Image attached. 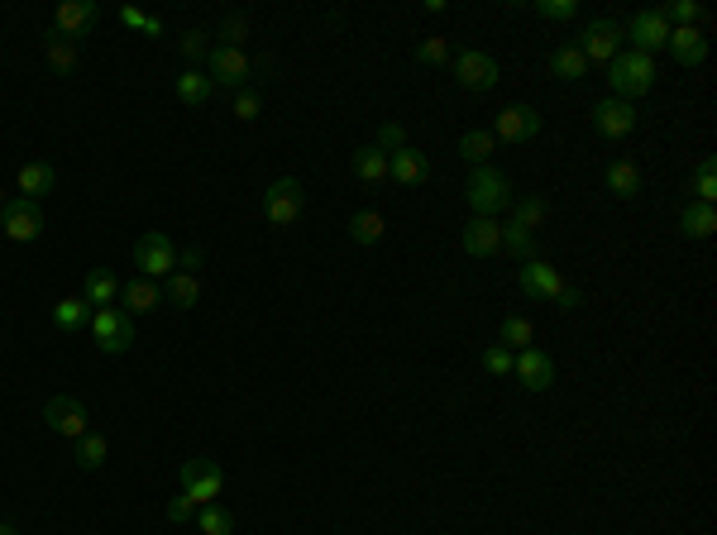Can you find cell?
Wrapping results in <instances>:
<instances>
[{
    "label": "cell",
    "mask_w": 717,
    "mask_h": 535,
    "mask_svg": "<svg viewBox=\"0 0 717 535\" xmlns=\"http://www.w3.org/2000/svg\"><path fill=\"white\" fill-rule=\"evenodd\" d=\"M82 297L91 301V311H106V306H115V297H120V278H115L110 268H91L87 282H82Z\"/></svg>",
    "instance_id": "cb8c5ba5"
},
{
    "label": "cell",
    "mask_w": 717,
    "mask_h": 535,
    "mask_svg": "<svg viewBox=\"0 0 717 535\" xmlns=\"http://www.w3.org/2000/svg\"><path fill=\"white\" fill-rule=\"evenodd\" d=\"M120 24H125V29H139V34H149V39L163 34V20H158V15H144L139 5H120Z\"/></svg>",
    "instance_id": "b9f144b4"
},
{
    "label": "cell",
    "mask_w": 717,
    "mask_h": 535,
    "mask_svg": "<svg viewBox=\"0 0 717 535\" xmlns=\"http://www.w3.org/2000/svg\"><path fill=\"white\" fill-rule=\"evenodd\" d=\"M545 196H522V201H512V225H522V230H541V220H545Z\"/></svg>",
    "instance_id": "d590c367"
},
{
    "label": "cell",
    "mask_w": 717,
    "mask_h": 535,
    "mask_svg": "<svg viewBox=\"0 0 717 535\" xmlns=\"http://www.w3.org/2000/svg\"><path fill=\"white\" fill-rule=\"evenodd\" d=\"M541 110L536 106H507L498 115V129H488L493 134V144H531L536 134H541Z\"/></svg>",
    "instance_id": "30bf717a"
},
{
    "label": "cell",
    "mask_w": 717,
    "mask_h": 535,
    "mask_svg": "<svg viewBox=\"0 0 717 535\" xmlns=\"http://www.w3.org/2000/svg\"><path fill=\"white\" fill-rule=\"evenodd\" d=\"M464 196H469L474 215H493V220H498V211H507V206L517 201V196H512V182H507V172H498V168H478L474 177H469Z\"/></svg>",
    "instance_id": "7a4b0ae2"
},
{
    "label": "cell",
    "mask_w": 717,
    "mask_h": 535,
    "mask_svg": "<svg viewBox=\"0 0 717 535\" xmlns=\"http://www.w3.org/2000/svg\"><path fill=\"white\" fill-rule=\"evenodd\" d=\"M502 249H507L512 258H522V263H531V258H536V235L507 220V225H502Z\"/></svg>",
    "instance_id": "8d00e7d4"
},
{
    "label": "cell",
    "mask_w": 717,
    "mask_h": 535,
    "mask_svg": "<svg viewBox=\"0 0 717 535\" xmlns=\"http://www.w3.org/2000/svg\"><path fill=\"white\" fill-rule=\"evenodd\" d=\"M206 77H211L216 86H225V91H244L249 77H254V63L244 58V48H225V43H216L211 58H206Z\"/></svg>",
    "instance_id": "ba28073f"
},
{
    "label": "cell",
    "mask_w": 717,
    "mask_h": 535,
    "mask_svg": "<svg viewBox=\"0 0 717 535\" xmlns=\"http://www.w3.org/2000/svg\"><path fill=\"white\" fill-rule=\"evenodd\" d=\"M713 196H717V163L713 158H703V163L694 168V201L713 206Z\"/></svg>",
    "instance_id": "60d3db41"
},
{
    "label": "cell",
    "mask_w": 717,
    "mask_h": 535,
    "mask_svg": "<svg viewBox=\"0 0 717 535\" xmlns=\"http://www.w3.org/2000/svg\"><path fill=\"white\" fill-rule=\"evenodd\" d=\"M665 48L679 58V67H698L708 58V39H703L698 29H670V43H665Z\"/></svg>",
    "instance_id": "d4e9b609"
},
{
    "label": "cell",
    "mask_w": 717,
    "mask_h": 535,
    "mask_svg": "<svg viewBox=\"0 0 717 535\" xmlns=\"http://www.w3.org/2000/svg\"><path fill=\"white\" fill-rule=\"evenodd\" d=\"M259 110H263V91H259V86H244V91H235V96H230V115H235V120H244V125H254V120H259Z\"/></svg>",
    "instance_id": "f35d334b"
},
{
    "label": "cell",
    "mask_w": 717,
    "mask_h": 535,
    "mask_svg": "<svg viewBox=\"0 0 717 535\" xmlns=\"http://www.w3.org/2000/svg\"><path fill=\"white\" fill-rule=\"evenodd\" d=\"M196 268H201V249H177V273H192L196 278Z\"/></svg>",
    "instance_id": "f907efd6"
},
{
    "label": "cell",
    "mask_w": 717,
    "mask_h": 535,
    "mask_svg": "<svg viewBox=\"0 0 717 535\" xmlns=\"http://www.w3.org/2000/svg\"><path fill=\"white\" fill-rule=\"evenodd\" d=\"M416 63H426V67H450V43H445V39L416 43Z\"/></svg>",
    "instance_id": "ee69618b"
},
{
    "label": "cell",
    "mask_w": 717,
    "mask_h": 535,
    "mask_svg": "<svg viewBox=\"0 0 717 535\" xmlns=\"http://www.w3.org/2000/svg\"><path fill=\"white\" fill-rule=\"evenodd\" d=\"M196 526H201V535H235V516L211 502V507H196Z\"/></svg>",
    "instance_id": "74e56055"
},
{
    "label": "cell",
    "mask_w": 717,
    "mask_h": 535,
    "mask_svg": "<svg viewBox=\"0 0 717 535\" xmlns=\"http://www.w3.org/2000/svg\"><path fill=\"white\" fill-rule=\"evenodd\" d=\"M177 48H182V58L196 67V63H206V58H211V48H216V43H211V34H201V29H187V34L177 39Z\"/></svg>",
    "instance_id": "ab89813d"
},
{
    "label": "cell",
    "mask_w": 717,
    "mask_h": 535,
    "mask_svg": "<svg viewBox=\"0 0 717 535\" xmlns=\"http://www.w3.org/2000/svg\"><path fill=\"white\" fill-rule=\"evenodd\" d=\"M349 172H354L364 187H378V182L388 177V153L373 149V144H364V149L349 153Z\"/></svg>",
    "instance_id": "7402d4cb"
},
{
    "label": "cell",
    "mask_w": 717,
    "mask_h": 535,
    "mask_svg": "<svg viewBox=\"0 0 717 535\" xmlns=\"http://www.w3.org/2000/svg\"><path fill=\"white\" fill-rule=\"evenodd\" d=\"M660 20L665 24H679V29H694L698 20H703V5H698V0H674V5H665V10H660Z\"/></svg>",
    "instance_id": "7bdbcfd3"
},
{
    "label": "cell",
    "mask_w": 717,
    "mask_h": 535,
    "mask_svg": "<svg viewBox=\"0 0 717 535\" xmlns=\"http://www.w3.org/2000/svg\"><path fill=\"white\" fill-rule=\"evenodd\" d=\"M512 359H517V354L502 349V344H488V349H483V368H488L493 378H507V373H512Z\"/></svg>",
    "instance_id": "f6af8a7d"
},
{
    "label": "cell",
    "mask_w": 717,
    "mask_h": 535,
    "mask_svg": "<svg viewBox=\"0 0 717 535\" xmlns=\"http://www.w3.org/2000/svg\"><path fill=\"white\" fill-rule=\"evenodd\" d=\"M459 244H464L469 258H493L502 249V225L493 215H474V220L459 230Z\"/></svg>",
    "instance_id": "2e32d148"
},
{
    "label": "cell",
    "mask_w": 717,
    "mask_h": 535,
    "mask_svg": "<svg viewBox=\"0 0 717 535\" xmlns=\"http://www.w3.org/2000/svg\"><path fill=\"white\" fill-rule=\"evenodd\" d=\"M560 306H565V311H574V306H579V301H584V287H560Z\"/></svg>",
    "instance_id": "816d5d0a"
},
{
    "label": "cell",
    "mask_w": 717,
    "mask_h": 535,
    "mask_svg": "<svg viewBox=\"0 0 717 535\" xmlns=\"http://www.w3.org/2000/svg\"><path fill=\"white\" fill-rule=\"evenodd\" d=\"M679 230L689 239H708L717 230V211L713 206H703V201H689L684 211H679Z\"/></svg>",
    "instance_id": "f546056e"
},
{
    "label": "cell",
    "mask_w": 717,
    "mask_h": 535,
    "mask_svg": "<svg viewBox=\"0 0 717 535\" xmlns=\"http://www.w3.org/2000/svg\"><path fill=\"white\" fill-rule=\"evenodd\" d=\"M110 459V440L106 435H96V430H87V435H82V440H77V469H101V464H106Z\"/></svg>",
    "instance_id": "836d02e7"
},
{
    "label": "cell",
    "mask_w": 717,
    "mask_h": 535,
    "mask_svg": "<svg viewBox=\"0 0 717 535\" xmlns=\"http://www.w3.org/2000/svg\"><path fill=\"white\" fill-rule=\"evenodd\" d=\"M512 373L522 378L526 392H550V383H555V364H550V354H541V349H522V354L512 359Z\"/></svg>",
    "instance_id": "ac0fdd59"
},
{
    "label": "cell",
    "mask_w": 717,
    "mask_h": 535,
    "mask_svg": "<svg viewBox=\"0 0 717 535\" xmlns=\"http://www.w3.org/2000/svg\"><path fill=\"white\" fill-rule=\"evenodd\" d=\"M498 344L502 349H536V325L526 321V316H502V325H498Z\"/></svg>",
    "instance_id": "1f68e13d"
},
{
    "label": "cell",
    "mask_w": 717,
    "mask_h": 535,
    "mask_svg": "<svg viewBox=\"0 0 717 535\" xmlns=\"http://www.w3.org/2000/svg\"><path fill=\"white\" fill-rule=\"evenodd\" d=\"M163 301H173L177 311H192L196 301H201V282H196L192 273H173L168 287H163Z\"/></svg>",
    "instance_id": "d6a6232c"
},
{
    "label": "cell",
    "mask_w": 717,
    "mask_h": 535,
    "mask_svg": "<svg viewBox=\"0 0 717 535\" xmlns=\"http://www.w3.org/2000/svg\"><path fill=\"white\" fill-rule=\"evenodd\" d=\"M622 34L631 39V48H636V53L655 58V53H660V48L670 43V24L660 20V10H641V15H636V20H631L627 29H622Z\"/></svg>",
    "instance_id": "9a60e30c"
},
{
    "label": "cell",
    "mask_w": 717,
    "mask_h": 535,
    "mask_svg": "<svg viewBox=\"0 0 717 535\" xmlns=\"http://www.w3.org/2000/svg\"><path fill=\"white\" fill-rule=\"evenodd\" d=\"M636 106L631 101H622V96H608V101H598L593 106V129L603 134V139H627L631 129H636Z\"/></svg>",
    "instance_id": "4fadbf2b"
},
{
    "label": "cell",
    "mask_w": 717,
    "mask_h": 535,
    "mask_svg": "<svg viewBox=\"0 0 717 535\" xmlns=\"http://www.w3.org/2000/svg\"><path fill=\"white\" fill-rule=\"evenodd\" d=\"M560 287H565L560 268H550L545 258H531V263H522V292H526L531 301H555V297H560Z\"/></svg>",
    "instance_id": "e0dca14e"
},
{
    "label": "cell",
    "mask_w": 717,
    "mask_h": 535,
    "mask_svg": "<svg viewBox=\"0 0 717 535\" xmlns=\"http://www.w3.org/2000/svg\"><path fill=\"white\" fill-rule=\"evenodd\" d=\"M603 182H608V192H612V196H622V201L641 196V168H636L631 158H617V163H608Z\"/></svg>",
    "instance_id": "484cf974"
},
{
    "label": "cell",
    "mask_w": 717,
    "mask_h": 535,
    "mask_svg": "<svg viewBox=\"0 0 717 535\" xmlns=\"http://www.w3.org/2000/svg\"><path fill=\"white\" fill-rule=\"evenodd\" d=\"M44 421H48V430H58L67 440H82V435H87V407H82L77 397H67V392H58V397L44 402Z\"/></svg>",
    "instance_id": "7c38bea8"
},
{
    "label": "cell",
    "mask_w": 717,
    "mask_h": 535,
    "mask_svg": "<svg viewBox=\"0 0 717 535\" xmlns=\"http://www.w3.org/2000/svg\"><path fill=\"white\" fill-rule=\"evenodd\" d=\"M134 268H139V278H173L177 273V249L173 239L163 235V230H149V235L134 239Z\"/></svg>",
    "instance_id": "277c9868"
},
{
    "label": "cell",
    "mask_w": 717,
    "mask_h": 535,
    "mask_svg": "<svg viewBox=\"0 0 717 535\" xmlns=\"http://www.w3.org/2000/svg\"><path fill=\"white\" fill-rule=\"evenodd\" d=\"M82 325H91V301L87 297H63L58 306H53V330L77 335Z\"/></svg>",
    "instance_id": "4316f807"
},
{
    "label": "cell",
    "mask_w": 717,
    "mask_h": 535,
    "mask_svg": "<svg viewBox=\"0 0 717 535\" xmlns=\"http://www.w3.org/2000/svg\"><path fill=\"white\" fill-rule=\"evenodd\" d=\"M0 230H5V239H15V244H34V239L44 235V211H39V201L10 196V201L0 206Z\"/></svg>",
    "instance_id": "8992f818"
},
{
    "label": "cell",
    "mask_w": 717,
    "mask_h": 535,
    "mask_svg": "<svg viewBox=\"0 0 717 535\" xmlns=\"http://www.w3.org/2000/svg\"><path fill=\"white\" fill-rule=\"evenodd\" d=\"M388 177L397 182V187H421L426 177H431V158L421 149H397V153H388Z\"/></svg>",
    "instance_id": "d6986e66"
},
{
    "label": "cell",
    "mask_w": 717,
    "mask_h": 535,
    "mask_svg": "<svg viewBox=\"0 0 717 535\" xmlns=\"http://www.w3.org/2000/svg\"><path fill=\"white\" fill-rule=\"evenodd\" d=\"M493 149H498V144H493L488 129H464V134H459V158H469V163H478V168L488 163V153Z\"/></svg>",
    "instance_id": "e575fe53"
},
{
    "label": "cell",
    "mask_w": 717,
    "mask_h": 535,
    "mask_svg": "<svg viewBox=\"0 0 717 535\" xmlns=\"http://www.w3.org/2000/svg\"><path fill=\"white\" fill-rule=\"evenodd\" d=\"M655 77H660V72H655V58L636 53V48H622V53L608 63V82H612V91H617L622 101L641 96V91H651Z\"/></svg>",
    "instance_id": "6da1fadb"
},
{
    "label": "cell",
    "mask_w": 717,
    "mask_h": 535,
    "mask_svg": "<svg viewBox=\"0 0 717 535\" xmlns=\"http://www.w3.org/2000/svg\"><path fill=\"white\" fill-rule=\"evenodd\" d=\"M0 206H5V196H0Z\"/></svg>",
    "instance_id": "db71d44e"
},
{
    "label": "cell",
    "mask_w": 717,
    "mask_h": 535,
    "mask_svg": "<svg viewBox=\"0 0 717 535\" xmlns=\"http://www.w3.org/2000/svg\"><path fill=\"white\" fill-rule=\"evenodd\" d=\"M536 15H541V20H574V15H579V0H536Z\"/></svg>",
    "instance_id": "7dc6e473"
},
{
    "label": "cell",
    "mask_w": 717,
    "mask_h": 535,
    "mask_svg": "<svg viewBox=\"0 0 717 535\" xmlns=\"http://www.w3.org/2000/svg\"><path fill=\"white\" fill-rule=\"evenodd\" d=\"M0 535H20V531H15V526H10V521H0Z\"/></svg>",
    "instance_id": "f5cc1de1"
},
{
    "label": "cell",
    "mask_w": 717,
    "mask_h": 535,
    "mask_svg": "<svg viewBox=\"0 0 717 535\" xmlns=\"http://www.w3.org/2000/svg\"><path fill=\"white\" fill-rule=\"evenodd\" d=\"M101 20V5L96 0H63L58 10H53V34H63V39H87V29Z\"/></svg>",
    "instance_id": "5bb4252c"
},
{
    "label": "cell",
    "mask_w": 717,
    "mask_h": 535,
    "mask_svg": "<svg viewBox=\"0 0 717 535\" xmlns=\"http://www.w3.org/2000/svg\"><path fill=\"white\" fill-rule=\"evenodd\" d=\"M211 96H216V82H211L201 67H187V72L177 77V101H182V106H206Z\"/></svg>",
    "instance_id": "83f0119b"
},
{
    "label": "cell",
    "mask_w": 717,
    "mask_h": 535,
    "mask_svg": "<svg viewBox=\"0 0 717 535\" xmlns=\"http://www.w3.org/2000/svg\"><path fill=\"white\" fill-rule=\"evenodd\" d=\"M383 230H388L383 211H354L345 220V235L354 239V244H378V239H383Z\"/></svg>",
    "instance_id": "f1b7e54d"
},
{
    "label": "cell",
    "mask_w": 717,
    "mask_h": 535,
    "mask_svg": "<svg viewBox=\"0 0 717 535\" xmlns=\"http://www.w3.org/2000/svg\"><path fill=\"white\" fill-rule=\"evenodd\" d=\"M91 340L101 354H125L134 344V321L120 311V306H106V311H91Z\"/></svg>",
    "instance_id": "52a82bcc"
},
{
    "label": "cell",
    "mask_w": 717,
    "mask_h": 535,
    "mask_svg": "<svg viewBox=\"0 0 717 535\" xmlns=\"http://www.w3.org/2000/svg\"><path fill=\"white\" fill-rule=\"evenodd\" d=\"M263 215H268V225L292 230V225L306 215V187L297 182V177H278V182L263 192Z\"/></svg>",
    "instance_id": "3957f363"
},
{
    "label": "cell",
    "mask_w": 717,
    "mask_h": 535,
    "mask_svg": "<svg viewBox=\"0 0 717 535\" xmlns=\"http://www.w3.org/2000/svg\"><path fill=\"white\" fill-rule=\"evenodd\" d=\"M192 512H196V502H192L187 493L168 502V521H173V526H182V521H192Z\"/></svg>",
    "instance_id": "681fc988"
},
{
    "label": "cell",
    "mask_w": 717,
    "mask_h": 535,
    "mask_svg": "<svg viewBox=\"0 0 717 535\" xmlns=\"http://www.w3.org/2000/svg\"><path fill=\"white\" fill-rule=\"evenodd\" d=\"M622 39H627V34H622V24L617 20H593L584 29V39L574 43V48L584 53L588 63H612V58L622 53Z\"/></svg>",
    "instance_id": "8fae6325"
},
{
    "label": "cell",
    "mask_w": 717,
    "mask_h": 535,
    "mask_svg": "<svg viewBox=\"0 0 717 535\" xmlns=\"http://www.w3.org/2000/svg\"><path fill=\"white\" fill-rule=\"evenodd\" d=\"M455 77L464 91H493L498 86V58L483 48H459V58H450Z\"/></svg>",
    "instance_id": "9c48e42d"
},
{
    "label": "cell",
    "mask_w": 717,
    "mask_h": 535,
    "mask_svg": "<svg viewBox=\"0 0 717 535\" xmlns=\"http://www.w3.org/2000/svg\"><path fill=\"white\" fill-rule=\"evenodd\" d=\"M120 301H125V316H149L163 306V287L153 278H130L120 282Z\"/></svg>",
    "instance_id": "ffe728a7"
},
{
    "label": "cell",
    "mask_w": 717,
    "mask_h": 535,
    "mask_svg": "<svg viewBox=\"0 0 717 535\" xmlns=\"http://www.w3.org/2000/svg\"><path fill=\"white\" fill-rule=\"evenodd\" d=\"M244 34H249V20H244V15H225V20H220V43H225V48H239Z\"/></svg>",
    "instance_id": "c3c4849f"
},
{
    "label": "cell",
    "mask_w": 717,
    "mask_h": 535,
    "mask_svg": "<svg viewBox=\"0 0 717 535\" xmlns=\"http://www.w3.org/2000/svg\"><path fill=\"white\" fill-rule=\"evenodd\" d=\"M15 182H20L24 201H44V196L58 187V172H53V163H24Z\"/></svg>",
    "instance_id": "603a6c76"
},
{
    "label": "cell",
    "mask_w": 717,
    "mask_h": 535,
    "mask_svg": "<svg viewBox=\"0 0 717 535\" xmlns=\"http://www.w3.org/2000/svg\"><path fill=\"white\" fill-rule=\"evenodd\" d=\"M44 63L53 77H72L77 72V63H82V48L72 39H63V34H48L44 39Z\"/></svg>",
    "instance_id": "44dd1931"
},
{
    "label": "cell",
    "mask_w": 717,
    "mask_h": 535,
    "mask_svg": "<svg viewBox=\"0 0 717 535\" xmlns=\"http://www.w3.org/2000/svg\"><path fill=\"white\" fill-rule=\"evenodd\" d=\"M584 72H588V58L574 48V43H565V48L550 53V77H555V82H579Z\"/></svg>",
    "instance_id": "4dcf8cb0"
},
{
    "label": "cell",
    "mask_w": 717,
    "mask_h": 535,
    "mask_svg": "<svg viewBox=\"0 0 717 535\" xmlns=\"http://www.w3.org/2000/svg\"><path fill=\"white\" fill-rule=\"evenodd\" d=\"M373 149H383V153L407 149V129L397 125V120H388V125H378V139H373Z\"/></svg>",
    "instance_id": "bcb514c9"
},
{
    "label": "cell",
    "mask_w": 717,
    "mask_h": 535,
    "mask_svg": "<svg viewBox=\"0 0 717 535\" xmlns=\"http://www.w3.org/2000/svg\"><path fill=\"white\" fill-rule=\"evenodd\" d=\"M182 493L192 497L196 507H211L220 493H225V469H220L216 459H187L182 464Z\"/></svg>",
    "instance_id": "5b68a950"
}]
</instances>
